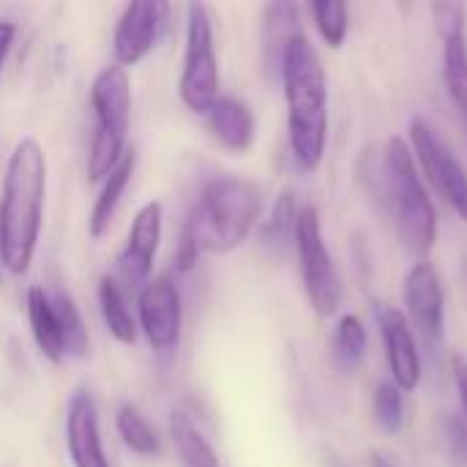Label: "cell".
<instances>
[{
  "instance_id": "ffe728a7",
  "label": "cell",
  "mask_w": 467,
  "mask_h": 467,
  "mask_svg": "<svg viewBox=\"0 0 467 467\" xmlns=\"http://www.w3.org/2000/svg\"><path fill=\"white\" fill-rule=\"evenodd\" d=\"M170 438H172V446H175L183 467H222L213 446L208 443V438L197 430V424L186 413L175 410L170 416Z\"/></svg>"
},
{
  "instance_id": "7c38bea8",
  "label": "cell",
  "mask_w": 467,
  "mask_h": 467,
  "mask_svg": "<svg viewBox=\"0 0 467 467\" xmlns=\"http://www.w3.org/2000/svg\"><path fill=\"white\" fill-rule=\"evenodd\" d=\"M66 449L74 467H109L101 427H99V408L88 389H77L66 405Z\"/></svg>"
},
{
  "instance_id": "83f0119b",
  "label": "cell",
  "mask_w": 467,
  "mask_h": 467,
  "mask_svg": "<svg viewBox=\"0 0 467 467\" xmlns=\"http://www.w3.org/2000/svg\"><path fill=\"white\" fill-rule=\"evenodd\" d=\"M432 19H435V27L441 33V38H454V36H465V19L467 8L462 3H432Z\"/></svg>"
},
{
  "instance_id": "ba28073f",
  "label": "cell",
  "mask_w": 467,
  "mask_h": 467,
  "mask_svg": "<svg viewBox=\"0 0 467 467\" xmlns=\"http://www.w3.org/2000/svg\"><path fill=\"white\" fill-rule=\"evenodd\" d=\"M137 328L145 334L150 350L175 353L183 334V301L170 274L153 276L137 296Z\"/></svg>"
},
{
  "instance_id": "52a82bcc",
  "label": "cell",
  "mask_w": 467,
  "mask_h": 467,
  "mask_svg": "<svg viewBox=\"0 0 467 467\" xmlns=\"http://www.w3.org/2000/svg\"><path fill=\"white\" fill-rule=\"evenodd\" d=\"M296 254L301 265V279L306 298L320 317H331L339 309L342 301V285L339 274L334 268V260L328 254L323 227H320V213L315 205H304L298 211L296 222Z\"/></svg>"
},
{
  "instance_id": "7402d4cb",
  "label": "cell",
  "mask_w": 467,
  "mask_h": 467,
  "mask_svg": "<svg viewBox=\"0 0 467 467\" xmlns=\"http://www.w3.org/2000/svg\"><path fill=\"white\" fill-rule=\"evenodd\" d=\"M115 427H118V435L129 451H134L140 457H156L161 451V441H159L156 430L148 424V419L134 405H123L118 410Z\"/></svg>"
},
{
  "instance_id": "4dcf8cb0",
  "label": "cell",
  "mask_w": 467,
  "mask_h": 467,
  "mask_svg": "<svg viewBox=\"0 0 467 467\" xmlns=\"http://www.w3.org/2000/svg\"><path fill=\"white\" fill-rule=\"evenodd\" d=\"M16 41V25L8 22V19H0V74L5 68V60L11 55V47Z\"/></svg>"
},
{
  "instance_id": "6da1fadb",
  "label": "cell",
  "mask_w": 467,
  "mask_h": 467,
  "mask_svg": "<svg viewBox=\"0 0 467 467\" xmlns=\"http://www.w3.org/2000/svg\"><path fill=\"white\" fill-rule=\"evenodd\" d=\"M47 205V153L36 137H22L3 175L0 192V265L11 276L30 271Z\"/></svg>"
},
{
  "instance_id": "8fae6325",
  "label": "cell",
  "mask_w": 467,
  "mask_h": 467,
  "mask_svg": "<svg viewBox=\"0 0 467 467\" xmlns=\"http://www.w3.org/2000/svg\"><path fill=\"white\" fill-rule=\"evenodd\" d=\"M161 202L150 200L145 202L137 216L131 219V230L129 238L118 254V274L129 287H145L150 282V271H153V260L161 244Z\"/></svg>"
},
{
  "instance_id": "5b68a950",
  "label": "cell",
  "mask_w": 467,
  "mask_h": 467,
  "mask_svg": "<svg viewBox=\"0 0 467 467\" xmlns=\"http://www.w3.org/2000/svg\"><path fill=\"white\" fill-rule=\"evenodd\" d=\"M93 107V140L88 153V181L101 183L129 150V120H131V79L120 66H107L90 85Z\"/></svg>"
},
{
  "instance_id": "277c9868",
  "label": "cell",
  "mask_w": 467,
  "mask_h": 467,
  "mask_svg": "<svg viewBox=\"0 0 467 467\" xmlns=\"http://www.w3.org/2000/svg\"><path fill=\"white\" fill-rule=\"evenodd\" d=\"M380 186H383V202L391 213L400 244L421 263L435 246L438 213L424 189L416 159L402 137H391L383 150Z\"/></svg>"
},
{
  "instance_id": "d4e9b609",
  "label": "cell",
  "mask_w": 467,
  "mask_h": 467,
  "mask_svg": "<svg viewBox=\"0 0 467 467\" xmlns=\"http://www.w3.org/2000/svg\"><path fill=\"white\" fill-rule=\"evenodd\" d=\"M367 350V331L364 323L356 315H345L337 323L334 331V361L337 367H342L345 372H353Z\"/></svg>"
},
{
  "instance_id": "9c48e42d",
  "label": "cell",
  "mask_w": 467,
  "mask_h": 467,
  "mask_svg": "<svg viewBox=\"0 0 467 467\" xmlns=\"http://www.w3.org/2000/svg\"><path fill=\"white\" fill-rule=\"evenodd\" d=\"M410 142L419 156V164L435 192L451 205V211L467 222V172L451 148L432 131V126L421 118L410 126Z\"/></svg>"
},
{
  "instance_id": "30bf717a",
  "label": "cell",
  "mask_w": 467,
  "mask_h": 467,
  "mask_svg": "<svg viewBox=\"0 0 467 467\" xmlns=\"http://www.w3.org/2000/svg\"><path fill=\"white\" fill-rule=\"evenodd\" d=\"M167 14H170L167 3H129L120 11L118 25L112 30L115 66L129 68L145 60L167 25Z\"/></svg>"
},
{
  "instance_id": "e0dca14e",
  "label": "cell",
  "mask_w": 467,
  "mask_h": 467,
  "mask_svg": "<svg viewBox=\"0 0 467 467\" xmlns=\"http://www.w3.org/2000/svg\"><path fill=\"white\" fill-rule=\"evenodd\" d=\"M301 33L298 5L293 3H268L263 11V60L271 77H282V60L290 41Z\"/></svg>"
},
{
  "instance_id": "7a4b0ae2",
  "label": "cell",
  "mask_w": 467,
  "mask_h": 467,
  "mask_svg": "<svg viewBox=\"0 0 467 467\" xmlns=\"http://www.w3.org/2000/svg\"><path fill=\"white\" fill-rule=\"evenodd\" d=\"M282 85L287 99L290 150L301 170L312 172L326 156L328 140V79L312 41L298 33L282 60Z\"/></svg>"
},
{
  "instance_id": "484cf974",
  "label": "cell",
  "mask_w": 467,
  "mask_h": 467,
  "mask_svg": "<svg viewBox=\"0 0 467 467\" xmlns=\"http://www.w3.org/2000/svg\"><path fill=\"white\" fill-rule=\"evenodd\" d=\"M315 25L320 30V36L326 38L328 47H342L348 38V27H350V11L348 3L342 0H323V3H312L309 5Z\"/></svg>"
},
{
  "instance_id": "f546056e",
  "label": "cell",
  "mask_w": 467,
  "mask_h": 467,
  "mask_svg": "<svg viewBox=\"0 0 467 467\" xmlns=\"http://www.w3.org/2000/svg\"><path fill=\"white\" fill-rule=\"evenodd\" d=\"M451 372H454V383L460 391V405H462V419L467 421V358L462 353L451 356Z\"/></svg>"
},
{
  "instance_id": "f1b7e54d",
  "label": "cell",
  "mask_w": 467,
  "mask_h": 467,
  "mask_svg": "<svg viewBox=\"0 0 467 467\" xmlns=\"http://www.w3.org/2000/svg\"><path fill=\"white\" fill-rule=\"evenodd\" d=\"M446 446L457 465H467V421L460 416H451L446 421Z\"/></svg>"
},
{
  "instance_id": "2e32d148",
  "label": "cell",
  "mask_w": 467,
  "mask_h": 467,
  "mask_svg": "<svg viewBox=\"0 0 467 467\" xmlns=\"http://www.w3.org/2000/svg\"><path fill=\"white\" fill-rule=\"evenodd\" d=\"M25 309H27V323H30V334H33L38 353L49 364H60L66 358V345H63V331H60V320H57L52 296L41 285H30Z\"/></svg>"
},
{
  "instance_id": "3957f363",
  "label": "cell",
  "mask_w": 467,
  "mask_h": 467,
  "mask_svg": "<svg viewBox=\"0 0 467 467\" xmlns=\"http://www.w3.org/2000/svg\"><path fill=\"white\" fill-rule=\"evenodd\" d=\"M260 208L263 194L257 183L238 175L213 178L200 192L181 238L197 252L227 254L249 238L260 219Z\"/></svg>"
},
{
  "instance_id": "603a6c76",
  "label": "cell",
  "mask_w": 467,
  "mask_h": 467,
  "mask_svg": "<svg viewBox=\"0 0 467 467\" xmlns=\"http://www.w3.org/2000/svg\"><path fill=\"white\" fill-rule=\"evenodd\" d=\"M52 304H55L57 320H60L66 358H85L90 353V334H88V326L82 320V312L77 309L74 298L63 290L52 296Z\"/></svg>"
},
{
  "instance_id": "4316f807",
  "label": "cell",
  "mask_w": 467,
  "mask_h": 467,
  "mask_svg": "<svg viewBox=\"0 0 467 467\" xmlns=\"http://www.w3.org/2000/svg\"><path fill=\"white\" fill-rule=\"evenodd\" d=\"M372 410H375V421L380 430L386 432H400L402 421H405V405H402V391L394 386V380L380 383L375 389V400H372Z\"/></svg>"
},
{
  "instance_id": "4fadbf2b",
  "label": "cell",
  "mask_w": 467,
  "mask_h": 467,
  "mask_svg": "<svg viewBox=\"0 0 467 467\" xmlns=\"http://www.w3.org/2000/svg\"><path fill=\"white\" fill-rule=\"evenodd\" d=\"M405 304L408 312L421 331L424 342L438 345L443 339V315H446V298L438 271L421 260L416 263L405 276Z\"/></svg>"
},
{
  "instance_id": "d6986e66",
  "label": "cell",
  "mask_w": 467,
  "mask_h": 467,
  "mask_svg": "<svg viewBox=\"0 0 467 467\" xmlns=\"http://www.w3.org/2000/svg\"><path fill=\"white\" fill-rule=\"evenodd\" d=\"M99 309H101V320L115 342H120V345L137 342V334H140L137 320L129 309V301H126L120 285L112 276L99 279Z\"/></svg>"
},
{
  "instance_id": "5bb4252c",
  "label": "cell",
  "mask_w": 467,
  "mask_h": 467,
  "mask_svg": "<svg viewBox=\"0 0 467 467\" xmlns=\"http://www.w3.org/2000/svg\"><path fill=\"white\" fill-rule=\"evenodd\" d=\"M378 328H380V337L386 345V358H389L394 386L402 394L413 391L421 380V356H419L410 323L405 320V315L400 309L380 304L378 306Z\"/></svg>"
},
{
  "instance_id": "8992f818",
  "label": "cell",
  "mask_w": 467,
  "mask_h": 467,
  "mask_svg": "<svg viewBox=\"0 0 467 467\" xmlns=\"http://www.w3.org/2000/svg\"><path fill=\"white\" fill-rule=\"evenodd\" d=\"M222 74L219 55L213 44V19L208 5L189 3L186 5V49L183 68L178 79V96L194 115H208L213 101L222 96Z\"/></svg>"
},
{
  "instance_id": "cb8c5ba5",
  "label": "cell",
  "mask_w": 467,
  "mask_h": 467,
  "mask_svg": "<svg viewBox=\"0 0 467 467\" xmlns=\"http://www.w3.org/2000/svg\"><path fill=\"white\" fill-rule=\"evenodd\" d=\"M296 222H298L296 197L290 192H285V194H279V200L271 211V219L260 230L263 246H268L271 252H285L287 246H296Z\"/></svg>"
},
{
  "instance_id": "9a60e30c",
  "label": "cell",
  "mask_w": 467,
  "mask_h": 467,
  "mask_svg": "<svg viewBox=\"0 0 467 467\" xmlns=\"http://www.w3.org/2000/svg\"><path fill=\"white\" fill-rule=\"evenodd\" d=\"M211 137L233 153H246L254 142V115L238 96H219L205 115Z\"/></svg>"
},
{
  "instance_id": "44dd1931",
  "label": "cell",
  "mask_w": 467,
  "mask_h": 467,
  "mask_svg": "<svg viewBox=\"0 0 467 467\" xmlns=\"http://www.w3.org/2000/svg\"><path fill=\"white\" fill-rule=\"evenodd\" d=\"M443 82L467 134V36L443 41Z\"/></svg>"
},
{
  "instance_id": "ac0fdd59",
  "label": "cell",
  "mask_w": 467,
  "mask_h": 467,
  "mask_svg": "<svg viewBox=\"0 0 467 467\" xmlns=\"http://www.w3.org/2000/svg\"><path fill=\"white\" fill-rule=\"evenodd\" d=\"M134 167H137V150L129 148L126 156L115 164V170L101 181V192L90 208V216H88V233L90 238H104V233L109 230L112 219H115V211L123 200V192L126 186L131 183V175H134Z\"/></svg>"
}]
</instances>
